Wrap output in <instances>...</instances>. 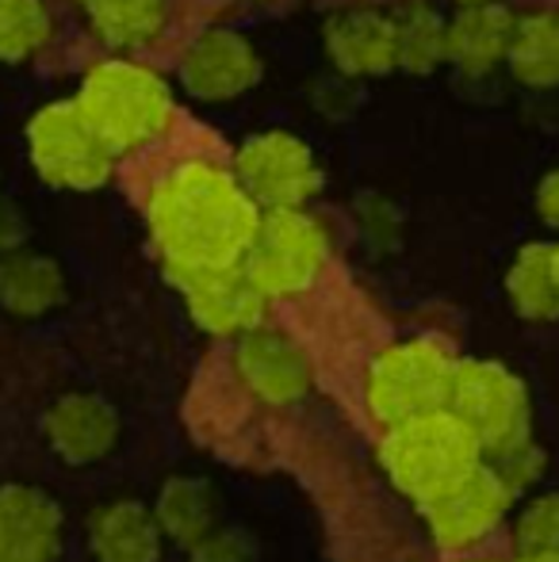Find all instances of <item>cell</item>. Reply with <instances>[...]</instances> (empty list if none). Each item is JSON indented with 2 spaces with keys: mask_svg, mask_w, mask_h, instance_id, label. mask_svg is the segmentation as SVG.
<instances>
[{
  "mask_svg": "<svg viewBox=\"0 0 559 562\" xmlns=\"http://www.w3.org/2000/svg\"><path fill=\"white\" fill-rule=\"evenodd\" d=\"M23 237H27V223H23V215L12 207V203L0 200V257H8V252L20 249Z\"/></svg>",
  "mask_w": 559,
  "mask_h": 562,
  "instance_id": "cell-28",
  "label": "cell"
},
{
  "mask_svg": "<svg viewBox=\"0 0 559 562\" xmlns=\"http://www.w3.org/2000/svg\"><path fill=\"white\" fill-rule=\"evenodd\" d=\"M517 562H559V555H522Z\"/></svg>",
  "mask_w": 559,
  "mask_h": 562,
  "instance_id": "cell-30",
  "label": "cell"
},
{
  "mask_svg": "<svg viewBox=\"0 0 559 562\" xmlns=\"http://www.w3.org/2000/svg\"><path fill=\"white\" fill-rule=\"evenodd\" d=\"M115 157L149 146L172 123V92L157 74L135 61H100L74 100Z\"/></svg>",
  "mask_w": 559,
  "mask_h": 562,
  "instance_id": "cell-3",
  "label": "cell"
},
{
  "mask_svg": "<svg viewBox=\"0 0 559 562\" xmlns=\"http://www.w3.org/2000/svg\"><path fill=\"white\" fill-rule=\"evenodd\" d=\"M257 223L261 207L238 177L208 161L180 165L149 195V229L172 280L242 265Z\"/></svg>",
  "mask_w": 559,
  "mask_h": 562,
  "instance_id": "cell-1",
  "label": "cell"
},
{
  "mask_svg": "<svg viewBox=\"0 0 559 562\" xmlns=\"http://www.w3.org/2000/svg\"><path fill=\"white\" fill-rule=\"evenodd\" d=\"M54 35L46 0H0V61H27Z\"/></svg>",
  "mask_w": 559,
  "mask_h": 562,
  "instance_id": "cell-24",
  "label": "cell"
},
{
  "mask_svg": "<svg viewBox=\"0 0 559 562\" xmlns=\"http://www.w3.org/2000/svg\"><path fill=\"white\" fill-rule=\"evenodd\" d=\"M460 4H479V0H460Z\"/></svg>",
  "mask_w": 559,
  "mask_h": 562,
  "instance_id": "cell-32",
  "label": "cell"
},
{
  "mask_svg": "<svg viewBox=\"0 0 559 562\" xmlns=\"http://www.w3.org/2000/svg\"><path fill=\"white\" fill-rule=\"evenodd\" d=\"M445 27L448 23L437 15V8L425 0H406L395 12V66L406 74H429L448 61Z\"/></svg>",
  "mask_w": 559,
  "mask_h": 562,
  "instance_id": "cell-23",
  "label": "cell"
},
{
  "mask_svg": "<svg viewBox=\"0 0 559 562\" xmlns=\"http://www.w3.org/2000/svg\"><path fill=\"white\" fill-rule=\"evenodd\" d=\"M215 490L203 479H169L154 505V517L169 540L180 548H195L203 536L215 532Z\"/></svg>",
  "mask_w": 559,
  "mask_h": 562,
  "instance_id": "cell-20",
  "label": "cell"
},
{
  "mask_svg": "<svg viewBox=\"0 0 559 562\" xmlns=\"http://www.w3.org/2000/svg\"><path fill=\"white\" fill-rule=\"evenodd\" d=\"M81 4H85V0H81Z\"/></svg>",
  "mask_w": 559,
  "mask_h": 562,
  "instance_id": "cell-33",
  "label": "cell"
},
{
  "mask_svg": "<svg viewBox=\"0 0 559 562\" xmlns=\"http://www.w3.org/2000/svg\"><path fill=\"white\" fill-rule=\"evenodd\" d=\"M510 502H514V486L499 474L494 463H479L463 474L456 486L437 494L425 509L429 532L440 548L463 551L471 543L487 540L494 528L506 520Z\"/></svg>",
  "mask_w": 559,
  "mask_h": 562,
  "instance_id": "cell-9",
  "label": "cell"
},
{
  "mask_svg": "<svg viewBox=\"0 0 559 562\" xmlns=\"http://www.w3.org/2000/svg\"><path fill=\"white\" fill-rule=\"evenodd\" d=\"M66 299V276L51 257L38 252H8L0 257V306L20 318H38L62 306Z\"/></svg>",
  "mask_w": 559,
  "mask_h": 562,
  "instance_id": "cell-18",
  "label": "cell"
},
{
  "mask_svg": "<svg viewBox=\"0 0 559 562\" xmlns=\"http://www.w3.org/2000/svg\"><path fill=\"white\" fill-rule=\"evenodd\" d=\"M261 77V58L254 43L231 27H208L188 43L180 58V85L195 100H234L249 92Z\"/></svg>",
  "mask_w": 559,
  "mask_h": 562,
  "instance_id": "cell-10",
  "label": "cell"
},
{
  "mask_svg": "<svg viewBox=\"0 0 559 562\" xmlns=\"http://www.w3.org/2000/svg\"><path fill=\"white\" fill-rule=\"evenodd\" d=\"M115 437H120V417L97 394H66L46 414V440L74 467L104 459Z\"/></svg>",
  "mask_w": 559,
  "mask_h": 562,
  "instance_id": "cell-15",
  "label": "cell"
},
{
  "mask_svg": "<svg viewBox=\"0 0 559 562\" xmlns=\"http://www.w3.org/2000/svg\"><path fill=\"white\" fill-rule=\"evenodd\" d=\"M380 463L399 494L411 502L429 505L437 494L463 479L471 467L483 463V448L471 437V429L452 409L411 417V422L388 425V437L380 445Z\"/></svg>",
  "mask_w": 559,
  "mask_h": 562,
  "instance_id": "cell-2",
  "label": "cell"
},
{
  "mask_svg": "<svg viewBox=\"0 0 559 562\" xmlns=\"http://www.w3.org/2000/svg\"><path fill=\"white\" fill-rule=\"evenodd\" d=\"M238 375L265 406H295L311 391V360L288 334L249 329L238 340Z\"/></svg>",
  "mask_w": 559,
  "mask_h": 562,
  "instance_id": "cell-12",
  "label": "cell"
},
{
  "mask_svg": "<svg viewBox=\"0 0 559 562\" xmlns=\"http://www.w3.org/2000/svg\"><path fill=\"white\" fill-rule=\"evenodd\" d=\"M234 177L249 192V200L265 211L277 207H303L322 188V169L314 161L311 146L299 142L295 134L269 131L249 138L238 149Z\"/></svg>",
  "mask_w": 559,
  "mask_h": 562,
  "instance_id": "cell-8",
  "label": "cell"
},
{
  "mask_svg": "<svg viewBox=\"0 0 559 562\" xmlns=\"http://www.w3.org/2000/svg\"><path fill=\"white\" fill-rule=\"evenodd\" d=\"M326 229L299 207L265 211L242 268L265 295H299L326 268Z\"/></svg>",
  "mask_w": 559,
  "mask_h": 562,
  "instance_id": "cell-6",
  "label": "cell"
},
{
  "mask_svg": "<svg viewBox=\"0 0 559 562\" xmlns=\"http://www.w3.org/2000/svg\"><path fill=\"white\" fill-rule=\"evenodd\" d=\"M85 8L97 38L115 50L149 46L169 20V0H85Z\"/></svg>",
  "mask_w": 559,
  "mask_h": 562,
  "instance_id": "cell-21",
  "label": "cell"
},
{
  "mask_svg": "<svg viewBox=\"0 0 559 562\" xmlns=\"http://www.w3.org/2000/svg\"><path fill=\"white\" fill-rule=\"evenodd\" d=\"M510 69L529 89H556L559 85V12L522 15L514 27V43L506 54Z\"/></svg>",
  "mask_w": 559,
  "mask_h": 562,
  "instance_id": "cell-22",
  "label": "cell"
},
{
  "mask_svg": "<svg viewBox=\"0 0 559 562\" xmlns=\"http://www.w3.org/2000/svg\"><path fill=\"white\" fill-rule=\"evenodd\" d=\"M27 149L38 177L54 188H69V192H89V188L108 184L115 165V154L100 142V134L92 131L74 100L46 104L31 119Z\"/></svg>",
  "mask_w": 559,
  "mask_h": 562,
  "instance_id": "cell-7",
  "label": "cell"
},
{
  "mask_svg": "<svg viewBox=\"0 0 559 562\" xmlns=\"http://www.w3.org/2000/svg\"><path fill=\"white\" fill-rule=\"evenodd\" d=\"M177 283L185 288V303H188V311H192V318L200 322L208 334L242 337L261 326L265 291L249 280V272L242 265L180 276Z\"/></svg>",
  "mask_w": 559,
  "mask_h": 562,
  "instance_id": "cell-11",
  "label": "cell"
},
{
  "mask_svg": "<svg viewBox=\"0 0 559 562\" xmlns=\"http://www.w3.org/2000/svg\"><path fill=\"white\" fill-rule=\"evenodd\" d=\"M62 509L51 494L23 482L0 486V562H54Z\"/></svg>",
  "mask_w": 559,
  "mask_h": 562,
  "instance_id": "cell-13",
  "label": "cell"
},
{
  "mask_svg": "<svg viewBox=\"0 0 559 562\" xmlns=\"http://www.w3.org/2000/svg\"><path fill=\"white\" fill-rule=\"evenodd\" d=\"M556 272H559V245H556Z\"/></svg>",
  "mask_w": 559,
  "mask_h": 562,
  "instance_id": "cell-31",
  "label": "cell"
},
{
  "mask_svg": "<svg viewBox=\"0 0 559 562\" xmlns=\"http://www.w3.org/2000/svg\"><path fill=\"white\" fill-rule=\"evenodd\" d=\"M510 303L529 322L559 318V272H556V245L533 241L514 257L506 276Z\"/></svg>",
  "mask_w": 559,
  "mask_h": 562,
  "instance_id": "cell-19",
  "label": "cell"
},
{
  "mask_svg": "<svg viewBox=\"0 0 559 562\" xmlns=\"http://www.w3.org/2000/svg\"><path fill=\"white\" fill-rule=\"evenodd\" d=\"M456 363L460 360L440 340L429 337L383 348L368 368V409L383 425H399L411 422V417L433 414V409H445L448 394H452Z\"/></svg>",
  "mask_w": 559,
  "mask_h": 562,
  "instance_id": "cell-4",
  "label": "cell"
},
{
  "mask_svg": "<svg viewBox=\"0 0 559 562\" xmlns=\"http://www.w3.org/2000/svg\"><path fill=\"white\" fill-rule=\"evenodd\" d=\"M188 562H254V543L234 528H219L188 548Z\"/></svg>",
  "mask_w": 559,
  "mask_h": 562,
  "instance_id": "cell-26",
  "label": "cell"
},
{
  "mask_svg": "<svg viewBox=\"0 0 559 562\" xmlns=\"http://www.w3.org/2000/svg\"><path fill=\"white\" fill-rule=\"evenodd\" d=\"M522 555H559V494H540L517 517Z\"/></svg>",
  "mask_w": 559,
  "mask_h": 562,
  "instance_id": "cell-25",
  "label": "cell"
},
{
  "mask_svg": "<svg viewBox=\"0 0 559 562\" xmlns=\"http://www.w3.org/2000/svg\"><path fill=\"white\" fill-rule=\"evenodd\" d=\"M494 467H499V474L510 482V486L522 490L540 474V451L533 448V440H525L522 448L506 451V456H494Z\"/></svg>",
  "mask_w": 559,
  "mask_h": 562,
  "instance_id": "cell-27",
  "label": "cell"
},
{
  "mask_svg": "<svg viewBox=\"0 0 559 562\" xmlns=\"http://www.w3.org/2000/svg\"><path fill=\"white\" fill-rule=\"evenodd\" d=\"M537 211L545 215V223L559 226V169H556V172H548L545 184H540V192H537Z\"/></svg>",
  "mask_w": 559,
  "mask_h": 562,
  "instance_id": "cell-29",
  "label": "cell"
},
{
  "mask_svg": "<svg viewBox=\"0 0 559 562\" xmlns=\"http://www.w3.org/2000/svg\"><path fill=\"white\" fill-rule=\"evenodd\" d=\"M326 54L342 74L380 77L395 69V15L372 12H342L326 23Z\"/></svg>",
  "mask_w": 559,
  "mask_h": 562,
  "instance_id": "cell-16",
  "label": "cell"
},
{
  "mask_svg": "<svg viewBox=\"0 0 559 562\" xmlns=\"http://www.w3.org/2000/svg\"><path fill=\"white\" fill-rule=\"evenodd\" d=\"M514 12L499 0H479L463 4L445 27V54L456 69L468 77L491 74L499 61H506L510 43H514Z\"/></svg>",
  "mask_w": 559,
  "mask_h": 562,
  "instance_id": "cell-14",
  "label": "cell"
},
{
  "mask_svg": "<svg viewBox=\"0 0 559 562\" xmlns=\"http://www.w3.org/2000/svg\"><path fill=\"white\" fill-rule=\"evenodd\" d=\"M165 532L142 502H112L89 520V551L97 562H157Z\"/></svg>",
  "mask_w": 559,
  "mask_h": 562,
  "instance_id": "cell-17",
  "label": "cell"
},
{
  "mask_svg": "<svg viewBox=\"0 0 559 562\" xmlns=\"http://www.w3.org/2000/svg\"><path fill=\"white\" fill-rule=\"evenodd\" d=\"M448 409L460 417L487 456H506L529 440V391L494 360L456 363Z\"/></svg>",
  "mask_w": 559,
  "mask_h": 562,
  "instance_id": "cell-5",
  "label": "cell"
}]
</instances>
